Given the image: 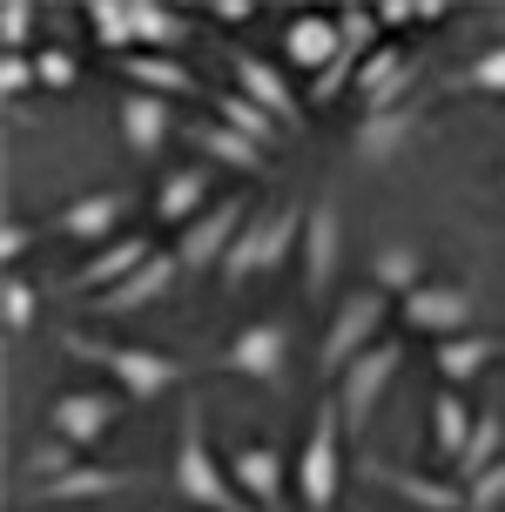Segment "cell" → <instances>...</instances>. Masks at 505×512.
<instances>
[{"instance_id": "cell-4", "label": "cell", "mask_w": 505, "mask_h": 512, "mask_svg": "<svg viewBox=\"0 0 505 512\" xmlns=\"http://www.w3.org/2000/svg\"><path fill=\"white\" fill-rule=\"evenodd\" d=\"M384 317H391V297H384L378 283H357L344 304L330 310V331L317 337V378H344L364 351H378L384 344Z\"/></svg>"}, {"instance_id": "cell-7", "label": "cell", "mask_w": 505, "mask_h": 512, "mask_svg": "<svg viewBox=\"0 0 505 512\" xmlns=\"http://www.w3.org/2000/svg\"><path fill=\"white\" fill-rule=\"evenodd\" d=\"M243 223H250V203L243 196H216V203L202 209L189 230H176V263H182V283H196V277H223V263H229V250H236V236H243Z\"/></svg>"}, {"instance_id": "cell-29", "label": "cell", "mask_w": 505, "mask_h": 512, "mask_svg": "<svg viewBox=\"0 0 505 512\" xmlns=\"http://www.w3.org/2000/svg\"><path fill=\"white\" fill-rule=\"evenodd\" d=\"M122 75H128V88H149V95H162V102H176V95H196V88H202L176 54H122Z\"/></svg>"}, {"instance_id": "cell-27", "label": "cell", "mask_w": 505, "mask_h": 512, "mask_svg": "<svg viewBox=\"0 0 505 512\" xmlns=\"http://www.w3.org/2000/svg\"><path fill=\"white\" fill-rule=\"evenodd\" d=\"M189 142L209 155V169H236V176H263V169H270V155L256 149V142H243L236 128H223V122H189Z\"/></svg>"}, {"instance_id": "cell-28", "label": "cell", "mask_w": 505, "mask_h": 512, "mask_svg": "<svg viewBox=\"0 0 505 512\" xmlns=\"http://www.w3.org/2000/svg\"><path fill=\"white\" fill-rule=\"evenodd\" d=\"M371 283H378L384 297H411V290H425V250H418V243H398V236H391V243H378V250H371Z\"/></svg>"}, {"instance_id": "cell-44", "label": "cell", "mask_w": 505, "mask_h": 512, "mask_svg": "<svg viewBox=\"0 0 505 512\" xmlns=\"http://www.w3.org/2000/svg\"><path fill=\"white\" fill-rule=\"evenodd\" d=\"M499 189H505V162H499Z\"/></svg>"}, {"instance_id": "cell-2", "label": "cell", "mask_w": 505, "mask_h": 512, "mask_svg": "<svg viewBox=\"0 0 505 512\" xmlns=\"http://www.w3.org/2000/svg\"><path fill=\"white\" fill-rule=\"evenodd\" d=\"M169 492L189 499L196 512H250V499L236 492L229 465L209 452V432H202V405L182 411V432H176V459H169Z\"/></svg>"}, {"instance_id": "cell-11", "label": "cell", "mask_w": 505, "mask_h": 512, "mask_svg": "<svg viewBox=\"0 0 505 512\" xmlns=\"http://www.w3.org/2000/svg\"><path fill=\"white\" fill-rule=\"evenodd\" d=\"M337 270H344V216H337V196H317L303 223V297L324 304L337 290Z\"/></svg>"}, {"instance_id": "cell-20", "label": "cell", "mask_w": 505, "mask_h": 512, "mask_svg": "<svg viewBox=\"0 0 505 512\" xmlns=\"http://www.w3.org/2000/svg\"><path fill=\"white\" fill-rule=\"evenodd\" d=\"M364 479H378L384 492H398L411 512H472L465 486H445V479H425V472H404V465H384L364 452Z\"/></svg>"}, {"instance_id": "cell-30", "label": "cell", "mask_w": 505, "mask_h": 512, "mask_svg": "<svg viewBox=\"0 0 505 512\" xmlns=\"http://www.w3.org/2000/svg\"><path fill=\"white\" fill-rule=\"evenodd\" d=\"M128 21H135V54H169L189 34V21L162 0H128Z\"/></svg>"}, {"instance_id": "cell-39", "label": "cell", "mask_w": 505, "mask_h": 512, "mask_svg": "<svg viewBox=\"0 0 505 512\" xmlns=\"http://www.w3.org/2000/svg\"><path fill=\"white\" fill-rule=\"evenodd\" d=\"M465 499H472V512H505V459L485 472V479H472L465 486Z\"/></svg>"}, {"instance_id": "cell-14", "label": "cell", "mask_w": 505, "mask_h": 512, "mask_svg": "<svg viewBox=\"0 0 505 512\" xmlns=\"http://www.w3.org/2000/svg\"><path fill=\"white\" fill-rule=\"evenodd\" d=\"M229 479H236V492L250 499V506H263V512H283V492H297V472L283 465V452L263 438V445H236L229 452Z\"/></svg>"}, {"instance_id": "cell-21", "label": "cell", "mask_w": 505, "mask_h": 512, "mask_svg": "<svg viewBox=\"0 0 505 512\" xmlns=\"http://www.w3.org/2000/svg\"><path fill=\"white\" fill-rule=\"evenodd\" d=\"M128 486H135V472L75 465L68 479H48V486H21V499H27V506H41V512H54V506H88V499H115V492H128Z\"/></svg>"}, {"instance_id": "cell-18", "label": "cell", "mask_w": 505, "mask_h": 512, "mask_svg": "<svg viewBox=\"0 0 505 512\" xmlns=\"http://www.w3.org/2000/svg\"><path fill=\"white\" fill-rule=\"evenodd\" d=\"M229 75H236V88H243L250 102L270 108L283 128L303 122V102H297V88H290V75H283V61H263L256 48H229Z\"/></svg>"}, {"instance_id": "cell-34", "label": "cell", "mask_w": 505, "mask_h": 512, "mask_svg": "<svg viewBox=\"0 0 505 512\" xmlns=\"http://www.w3.org/2000/svg\"><path fill=\"white\" fill-rule=\"evenodd\" d=\"M75 445L68 438H41L34 452H27V465H21V486H48V479H68L75 472Z\"/></svg>"}, {"instance_id": "cell-25", "label": "cell", "mask_w": 505, "mask_h": 512, "mask_svg": "<svg viewBox=\"0 0 505 512\" xmlns=\"http://www.w3.org/2000/svg\"><path fill=\"white\" fill-rule=\"evenodd\" d=\"M472 425H479V411L465 405V391H431V452L445 465H458L465 459V445H472Z\"/></svg>"}, {"instance_id": "cell-31", "label": "cell", "mask_w": 505, "mask_h": 512, "mask_svg": "<svg viewBox=\"0 0 505 512\" xmlns=\"http://www.w3.org/2000/svg\"><path fill=\"white\" fill-rule=\"evenodd\" d=\"M499 459H505V405H485V411H479V425H472V445H465V459H458L452 472L465 479V486H472V479H485V472H492Z\"/></svg>"}, {"instance_id": "cell-32", "label": "cell", "mask_w": 505, "mask_h": 512, "mask_svg": "<svg viewBox=\"0 0 505 512\" xmlns=\"http://www.w3.org/2000/svg\"><path fill=\"white\" fill-rule=\"evenodd\" d=\"M384 34V21H378V7H337V41H344V54H351V61H371V54L384 48L378 41Z\"/></svg>"}, {"instance_id": "cell-6", "label": "cell", "mask_w": 505, "mask_h": 512, "mask_svg": "<svg viewBox=\"0 0 505 512\" xmlns=\"http://www.w3.org/2000/svg\"><path fill=\"white\" fill-rule=\"evenodd\" d=\"M344 411H337V398H324L317 405V418H310V438H303L297 452V499L303 512H330L337 506V492H344Z\"/></svg>"}, {"instance_id": "cell-19", "label": "cell", "mask_w": 505, "mask_h": 512, "mask_svg": "<svg viewBox=\"0 0 505 512\" xmlns=\"http://www.w3.org/2000/svg\"><path fill=\"white\" fill-rule=\"evenodd\" d=\"M182 283V263H176V250H155L142 270L128 283H115V290H101V297H88V304L101 310V317H135V310H149V304H162L169 290Z\"/></svg>"}, {"instance_id": "cell-33", "label": "cell", "mask_w": 505, "mask_h": 512, "mask_svg": "<svg viewBox=\"0 0 505 512\" xmlns=\"http://www.w3.org/2000/svg\"><path fill=\"white\" fill-rule=\"evenodd\" d=\"M88 34L108 54H135V21H128V0H88Z\"/></svg>"}, {"instance_id": "cell-41", "label": "cell", "mask_w": 505, "mask_h": 512, "mask_svg": "<svg viewBox=\"0 0 505 512\" xmlns=\"http://www.w3.org/2000/svg\"><path fill=\"white\" fill-rule=\"evenodd\" d=\"M34 236H41V230H27L21 216H7V230H0V263H7V270H21V256H27Z\"/></svg>"}, {"instance_id": "cell-9", "label": "cell", "mask_w": 505, "mask_h": 512, "mask_svg": "<svg viewBox=\"0 0 505 512\" xmlns=\"http://www.w3.org/2000/svg\"><path fill=\"white\" fill-rule=\"evenodd\" d=\"M398 371H404V337H384L378 351H364V358L337 378V391H330V398H337V411H344V432H351V438L371 432V411H378V398L391 391V378H398Z\"/></svg>"}, {"instance_id": "cell-23", "label": "cell", "mask_w": 505, "mask_h": 512, "mask_svg": "<svg viewBox=\"0 0 505 512\" xmlns=\"http://www.w3.org/2000/svg\"><path fill=\"white\" fill-rule=\"evenodd\" d=\"M337 54H344V41H337V14H297V21L283 27V61H290V68L330 75Z\"/></svg>"}, {"instance_id": "cell-13", "label": "cell", "mask_w": 505, "mask_h": 512, "mask_svg": "<svg viewBox=\"0 0 505 512\" xmlns=\"http://www.w3.org/2000/svg\"><path fill=\"white\" fill-rule=\"evenodd\" d=\"M122 425V391H61V398H48V432L68 438V445H95V438H108Z\"/></svg>"}, {"instance_id": "cell-3", "label": "cell", "mask_w": 505, "mask_h": 512, "mask_svg": "<svg viewBox=\"0 0 505 512\" xmlns=\"http://www.w3.org/2000/svg\"><path fill=\"white\" fill-rule=\"evenodd\" d=\"M303 223H310L303 203H277V209H263V216H250L243 236H236V250H229V263H223V283L229 290H250L256 277H277L283 263H290V250L303 243Z\"/></svg>"}, {"instance_id": "cell-24", "label": "cell", "mask_w": 505, "mask_h": 512, "mask_svg": "<svg viewBox=\"0 0 505 512\" xmlns=\"http://www.w3.org/2000/svg\"><path fill=\"white\" fill-rule=\"evenodd\" d=\"M492 358H499V337H485V331H465V337L431 344V371H438V384H445V391L479 384V371H492Z\"/></svg>"}, {"instance_id": "cell-10", "label": "cell", "mask_w": 505, "mask_h": 512, "mask_svg": "<svg viewBox=\"0 0 505 512\" xmlns=\"http://www.w3.org/2000/svg\"><path fill=\"white\" fill-rule=\"evenodd\" d=\"M418 135H425V95H411V102H398V108H378V115H357L351 155L364 169H391Z\"/></svg>"}, {"instance_id": "cell-36", "label": "cell", "mask_w": 505, "mask_h": 512, "mask_svg": "<svg viewBox=\"0 0 505 512\" xmlns=\"http://www.w3.org/2000/svg\"><path fill=\"white\" fill-rule=\"evenodd\" d=\"M458 81H465V88H479V95H505V41H492V48H485Z\"/></svg>"}, {"instance_id": "cell-12", "label": "cell", "mask_w": 505, "mask_h": 512, "mask_svg": "<svg viewBox=\"0 0 505 512\" xmlns=\"http://www.w3.org/2000/svg\"><path fill=\"white\" fill-rule=\"evenodd\" d=\"M155 256V236H142V230H122L115 243H101V250H88L75 263V277L61 283V290H75V297H101V290H115V283H128L142 263Z\"/></svg>"}, {"instance_id": "cell-17", "label": "cell", "mask_w": 505, "mask_h": 512, "mask_svg": "<svg viewBox=\"0 0 505 512\" xmlns=\"http://www.w3.org/2000/svg\"><path fill=\"white\" fill-rule=\"evenodd\" d=\"M418 54L411 48H398V41H384L364 68H357V95H364V115H378V108H398V102H411L418 95Z\"/></svg>"}, {"instance_id": "cell-38", "label": "cell", "mask_w": 505, "mask_h": 512, "mask_svg": "<svg viewBox=\"0 0 505 512\" xmlns=\"http://www.w3.org/2000/svg\"><path fill=\"white\" fill-rule=\"evenodd\" d=\"M27 88H41V75H34V54H0V95H7V102H21Z\"/></svg>"}, {"instance_id": "cell-15", "label": "cell", "mask_w": 505, "mask_h": 512, "mask_svg": "<svg viewBox=\"0 0 505 512\" xmlns=\"http://www.w3.org/2000/svg\"><path fill=\"white\" fill-rule=\"evenodd\" d=\"M209 182H216L209 162H176V169H162L155 189H149V216L162 223V230H189L202 209H209Z\"/></svg>"}, {"instance_id": "cell-26", "label": "cell", "mask_w": 505, "mask_h": 512, "mask_svg": "<svg viewBox=\"0 0 505 512\" xmlns=\"http://www.w3.org/2000/svg\"><path fill=\"white\" fill-rule=\"evenodd\" d=\"M209 108H216V122H223V128H236L243 142H256L263 155H270V149L283 142V122H277V115H270L263 102H250L243 88H216V95H209Z\"/></svg>"}, {"instance_id": "cell-16", "label": "cell", "mask_w": 505, "mask_h": 512, "mask_svg": "<svg viewBox=\"0 0 505 512\" xmlns=\"http://www.w3.org/2000/svg\"><path fill=\"white\" fill-rule=\"evenodd\" d=\"M122 216H128V196H122V189H88V196H75V203L54 209L48 236H68V243L101 250V243H115V236H122Z\"/></svg>"}, {"instance_id": "cell-42", "label": "cell", "mask_w": 505, "mask_h": 512, "mask_svg": "<svg viewBox=\"0 0 505 512\" xmlns=\"http://www.w3.org/2000/svg\"><path fill=\"white\" fill-rule=\"evenodd\" d=\"M209 21H216V27H250L256 21V0H209Z\"/></svg>"}, {"instance_id": "cell-5", "label": "cell", "mask_w": 505, "mask_h": 512, "mask_svg": "<svg viewBox=\"0 0 505 512\" xmlns=\"http://www.w3.org/2000/svg\"><path fill=\"white\" fill-rule=\"evenodd\" d=\"M290 364H297L290 317H256V324H243L216 351V371H229V378H243V384H263V391H283L290 384Z\"/></svg>"}, {"instance_id": "cell-1", "label": "cell", "mask_w": 505, "mask_h": 512, "mask_svg": "<svg viewBox=\"0 0 505 512\" xmlns=\"http://www.w3.org/2000/svg\"><path fill=\"white\" fill-rule=\"evenodd\" d=\"M61 351L81 358V364H95L101 378L115 384L122 398H135V405H149V398H162V391H176V384L189 378V364L169 358V351L122 344V337H95V331H61Z\"/></svg>"}, {"instance_id": "cell-40", "label": "cell", "mask_w": 505, "mask_h": 512, "mask_svg": "<svg viewBox=\"0 0 505 512\" xmlns=\"http://www.w3.org/2000/svg\"><path fill=\"white\" fill-rule=\"evenodd\" d=\"M27 34H34V7H27V0H7V7H0V41H7V54H21Z\"/></svg>"}, {"instance_id": "cell-37", "label": "cell", "mask_w": 505, "mask_h": 512, "mask_svg": "<svg viewBox=\"0 0 505 512\" xmlns=\"http://www.w3.org/2000/svg\"><path fill=\"white\" fill-rule=\"evenodd\" d=\"M34 75H41V88L61 95V88H75V81H81V61L68 48H41V54H34Z\"/></svg>"}, {"instance_id": "cell-22", "label": "cell", "mask_w": 505, "mask_h": 512, "mask_svg": "<svg viewBox=\"0 0 505 512\" xmlns=\"http://www.w3.org/2000/svg\"><path fill=\"white\" fill-rule=\"evenodd\" d=\"M115 128H122L128 155H155L176 135V108L162 102V95H149V88H128L122 102H115Z\"/></svg>"}, {"instance_id": "cell-43", "label": "cell", "mask_w": 505, "mask_h": 512, "mask_svg": "<svg viewBox=\"0 0 505 512\" xmlns=\"http://www.w3.org/2000/svg\"><path fill=\"white\" fill-rule=\"evenodd\" d=\"M418 7H425V0H378V21L384 27H411V21H418Z\"/></svg>"}, {"instance_id": "cell-8", "label": "cell", "mask_w": 505, "mask_h": 512, "mask_svg": "<svg viewBox=\"0 0 505 512\" xmlns=\"http://www.w3.org/2000/svg\"><path fill=\"white\" fill-rule=\"evenodd\" d=\"M398 317H404V331H431V344L465 337L472 317H479V283L472 277H431L425 290H411L398 304Z\"/></svg>"}, {"instance_id": "cell-35", "label": "cell", "mask_w": 505, "mask_h": 512, "mask_svg": "<svg viewBox=\"0 0 505 512\" xmlns=\"http://www.w3.org/2000/svg\"><path fill=\"white\" fill-rule=\"evenodd\" d=\"M7 337H21V331H34V317H41V283L34 277H21V270H7Z\"/></svg>"}]
</instances>
